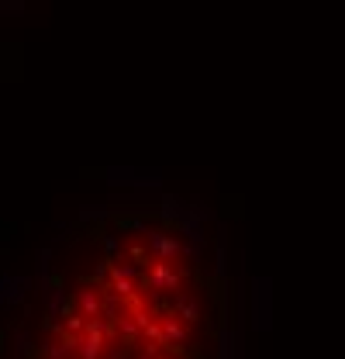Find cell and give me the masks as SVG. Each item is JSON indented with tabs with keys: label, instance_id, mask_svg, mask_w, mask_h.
Here are the masks:
<instances>
[{
	"label": "cell",
	"instance_id": "obj_2",
	"mask_svg": "<svg viewBox=\"0 0 345 359\" xmlns=\"http://www.w3.org/2000/svg\"><path fill=\"white\" fill-rule=\"evenodd\" d=\"M142 239H145V249H149L152 263H172L176 266V260L183 256V242L172 235L170 228H149Z\"/></svg>",
	"mask_w": 345,
	"mask_h": 359
},
{
	"label": "cell",
	"instance_id": "obj_3",
	"mask_svg": "<svg viewBox=\"0 0 345 359\" xmlns=\"http://www.w3.org/2000/svg\"><path fill=\"white\" fill-rule=\"evenodd\" d=\"M156 321H159V328H163L166 349H170L172 356H186V346H190V328H186L179 318H172L166 308H163V311H156Z\"/></svg>",
	"mask_w": 345,
	"mask_h": 359
},
{
	"label": "cell",
	"instance_id": "obj_1",
	"mask_svg": "<svg viewBox=\"0 0 345 359\" xmlns=\"http://www.w3.org/2000/svg\"><path fill=\"white\" fill-rule=\"evenodd\" d=\"M138 287L145 290V294H152V297H159V294H179V290H186L183 287V273H176L172 263H149L145 273H142V280H138Z\"/></svg>",
	"mask_w": 345,
	"mask_h": 359
},
{
	"label": "cell",
	"instance_id": "obj_5",
	"mask_svg": "<svg viewBox=\"0 0 345 359\" xmlns=\"http://www.w3.org/2000/svg\"><path fill=\"white\" fill-rule=\"evenodd\" d=\"M73 311H77V314H83L86 321L100 318V311H104V294H100L97 287L83 283V287L77 290V297H73Z\"/></svg>",
	"mask_w": 345,
	"mask_h": 359
},
{
	"label": "cell",
	"instance_id": "obj_7",
	"mask_svg": "<svg viewBox=\"0 0 345 359\" xmlns=\"http://www.w3.org/2000/svg\"><path fill=\"white\" fill-rule=\"evenodd\" d=\"M163 359H172V356H163Z\"/></svg>",
	"mask_w": 345,
	"mask_h": 359
},
{
	"label": "cell",
	"instance_id": "obj_4",
	"mask_svg": "<svg viewBox=\"0 0 345 359\" xmlns=\"http://www.w3.org/2000/svg\"><path fill=\"white\" fill-rule=\"evenodd\" d=\"M166 311H170L172 318H179L186 328H193V325L200 321V304H197V297H193L190 290H179V294L170 301V308H166Z\"/></svg>",
	"mask_w": 345,
	"mask_h": 359
},
{
	"label": "cell",
	"instance_id": "obj_6",
	"mask_svg": "<svg viewBox=\"0 0 345 359\" xmlns=\"http://www.w3.org/2000/svg\"><path fill=\"white\" fill-rule=\"evenodd\" d=\"M128 260H135V263H142V266L152 263V256H149V249H145L142 242H128Z\"/></svg>",
	"mask_w": 345,
	"mask_h": 359
}]
</instances>
